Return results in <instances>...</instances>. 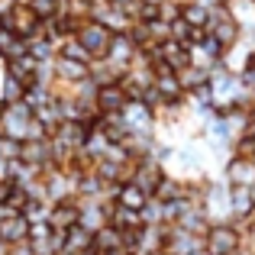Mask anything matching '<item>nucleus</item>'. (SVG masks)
I'll use <instances>...</instances> for the list:
<instances>
[{"label": "nucleus", "instance_id": "72a5a7b5", "mask_svg": "<svg viewBox=\"0 0 255 255\" xmlns=\"http://www.w3.org/2000/svg\"><path fill=\"white\" fill-rule=\"evenodd\" d=\"M23 94H26L23 81H16L10 75H0V104H16V100H23Z\"/></svg>", "mask_w": 255, "mask_h": 255}, {"label": "nucleus", "instance_id": "1a4fd4ad", "mask_svg": "<svg viewBox=\"0 0 255 255\" xmlns=\"http://www.w3.org/2000/svg\"><path fill=\"white\" fill-rule=\"evenodd\" d=\"M187 55H191V65H197V68H204V71H213L220 62H223V45L204 32L197 42L187 45Z\"/></svg>", "mask_w": 255, "mask_h": 255}, {"label": "nucleus", "instance_id": "9b49d317", "mask_svg": "<svg viewBox=\"0 0 255 255\" xmlns=\"http://www.w3.org/2000/svg\"><path fill=\"white\" fill-rule=\"evenodd\" d=\"M152 91H155L165 104H181V100H184V87H181V81H178V71L165 68V65H155Z\"/></svg>", "mask_w": 255, "mask_h": 255}, {"label": "nucleus", "instance_id": "0eeeda50", "mask_svg": "<svg viewBox=\"0 0 255 255\" xmlns=\"http://www.w3.org/2000/svg\"><path fill=\"white\" fill-rule=\"evenodd\" d=\"M75 36H78V42H81L94 58H104V52H107V45H110L113 32L107 29L104 23H97V19H84V23L78 26Z\"/></svg>", "mask_w": 255, "mask_h": 255}, {"label": "nucleus", "instance_id": "a19ab883", "mask_svg": "<svg viewBox=\"0 0 255 255\" xmlns=\"http://www.w3.org/2000/svg\"><path fill=\"white\" fill-rule=\"evenodd\" d=\"M78 255H97V252H94V249H84V252H78Z\"/></svg>", "mask_w": 255, "mask_h": 255}, {"label": "nucleus", "instance_id": "a18cd8bd", "mask_svg": "<svg viewBox=\"0 0 255 255\" xmlns=\"http://www.w3.org/2000/svg\"><path fill=\"white\" fill-rule=\"evenodd\" d=\"M0 23H3V13H0Z\"/></svg>", "mask_w": 255, "mask_h": 255}, {"label": "nucleus", "instance_id": "20e7f679", "mask_svg": "<svg viewBox=\"0 0 255 255\" xmlns=\"http://www.w3.org/2000/svg\"><path fill=\"white\" fill-rule=\"evenodd\" d=\"M204 32L217 39V42L223 45V52L233 49L236 42H243V26L233 19V13L226 10V6H217V10H210V19H207Z\"/></svg>", "mask_w": 255, "mask_h": 255}, {"label": "nucleus", "instance_id": "4be33fe9", "mask_svg": "<svg viewBox=\"0 0 255 255\" xmlns=\"http://www.w3.org/2000/svg\"><path fill=\"white\" fill-rule=\"evenodd\" d=\"M91 246H94V233L84 230L81 223H75L71 230L62 233V255H78V252L91 249Z\"/></svg>", "mask_w": 255, "mask_h": 255}, {"label": "nucleus", "instance_id": "2eb2a0df", "mask_svg": "<svg viewBox=\"0 0 255 255\" xmlns=\"http://www.w3.org/2000/svg\"><path fill=\"white\" fill-rule=\"evenodd\" d=\"M155 55H158V65L171 71H181L184 65H191V55H187V45L184 42H174V39H165V42L155 45Z\"/></svg>", "mask_w": 255, "mask_h": 255}, {"label": "nucleus", "instance_id": "f3484780", "mask_svg": "<svg viewBox=\"0 0 255 255\" xmlns=\"http://www.w3.org/2000/svg\"><path fill=\"white\" fill-rule=\"evenodd\" d=\"M19 158L26 165H36V168H49L52 165V139H29V142H19Z\"/></svg>", "mask_w": 255, "mask_h": 255}, {"label": "nucleus", "instance_id": "7ed1b4c3", "mask_svg": "<svg viewBox=\"0 0 255 255\" xmlns=\"http://www.w3.org/2000/svg\"><path fill=\"white\" fill-rule=\"evenodd\" d=\"M200 207H204V213H207V220H210V223L233 220V213H230V184H226L223 178H207Z\"/></svg>", "mask_w": 255, "mask_h": 255}, {"label": "nucleus", "instance_id": "473e14b6", "mask_svg": "<svg viewBox=\"0 0 255 255\" xmlns=\"http://www.w3.org/2000/svg\"><path fill=\"white\" fill-rule=\"evenodd\" d=\"M91 81L97 87L113 84V81H120V71L113 68L110 62H104V58H94V62H91Z\"/></svg>", "mask_w": 255, "mask_h": 255}, {"label": "nucleus", "instance_id": "4468645a", "mask_svg": "<svg viewBox=\"0 0 255 255\" xmlns=\"http://www.w3.org/2000/svg\"><path fill=\"white\" fill-rule=\"evenodd\" d=\"M78 197H65V200H55V204L49 207V223L55 233H65L71 230V226L78 223Z\"/></svg>", "mask_w": 255, "mask_h": 255}, {"label": "nucleus", "instance_id": "39448f33", "mask_svg": "<svg viewBox=\"0 0 255 255\" xmlns=\"http://www.w3.org/2000/svg\"><path fill=\"white\" fill-rule=\"evenodd\" d=\"M123 123L129 129V136H158V120L155 110L142 100H129L123 107Z\"/></svg>", "mask_w": 255, "mask_h": 255}, {"label": "nucleus", "instance_id": "a211bd4d", "mask_svg": "<svg viewBox=\"0 0 255 255\" xmlns=\"http://www.w3.org/2000/svg\"><path fill=\"white\" fill-rule=\"evenodd\" d=\"M29 236V220L23 213H3L0 217V239L6 246H16V243H26Z\"/></svg>", "mask_w": 255, "mask_h": 255}, {"label": "nucleus", "instance_id": "dca6fc26", "mask_svg": "<svg viewBox=\"0 0 255 255\" xmlns=\"http://www.w3.org/2000/svg\"><path fill=\"white\" fill-rule=\"evenodd\" d=\"M52 68H55V84H75V81L91 78V65H87V62H75V58L55 55Z\"/></svg>", "mask_w": 255, "mask_h": 255}, {"label": "nucleus", "instance_id": "ddd939ff", "mask_svg": "<svg viewBox=\"0 0 255 255\" xmlns=\"http://www.w3.org/2000/svg\"><path fill=\"white\" fill-rule=\"evenodd\" d=\"M126 104H129V97H126V91L120 87V81L97 87V94H94V107H97V113H123Z\"/></svg>", "mask_w": 255, "mask_h": 255}, {"label": "nucleus", "instance_id": "f257e3e1", "mask_svg": "<svg viewBox=\"0 0 255 255\" xmlns=\"http://www.w3.org/2000/svg\"><path fill=\"white\" fill-rule=\"evenodd\" d=\"M0 26H6L10 32H16L19 39H36V36H45V26H42V16H39L36 10H32L29 3H13L10 10L3 13V23Z\"/></svg>", "mask_w": 255, "mask_h": 255}, {"label": "nucleus", "instance_id": "58836bf2", "mask_svg": "<svg viewBox=\"0 0 255 255\" xmlns=\"http://www.w3.org/2000/svg\"><path fill=\"white\" fill-rule=\"evenodd\" d=\"M243 39H246V42H249V49L255 52V19H252L249 26H243Z\"/></svg>", "mask_w": 255, "mask_h": 255}, {"label": "nucleus", "instance_id": "ea45409f", "mask_svg": "<svg viewBox=\"0 0 255 255\" xmlns=\"http://www.w3.org/2000/svg\"><path fill=\"white\" fill-rule=\"evenodd\" d=\"M6 255H36V252L29 249V243H16V246H10V252H6Z\"/></svg>", "mask_w": 255, "mask_h": 255}, {"label": "nucleus", "instance_id": "aec40b11", "mask_svg": "<svg viewBox=\"0 0 255 255\" xmlns=\"http://www.w3.org/2000/svg\"><path fill=\"white\" fill-rule=\"evenodd\" d=\"M36 71H39V62L29 55V52H26V55H19V58H10V62H3V75H10V78H16V81H23L26 87L36 81Z\"/></svg>", "mask_w": 255, "mask_h": 255}, {"label": "nucleus", "instance_id": "5701e85b", "mask_svg": "<svg viewBox=\"0 0 255 255\" xmlns=\"http://www.w3.org/2000/svg\"><path fill=\"white\" fill-rule=\"evenodd\" d=\"M110 226H117L120 233H136V230H142V213L139 210H126V207H120V204H113L110 207Z\"/></svg>", "mask_w": 255, "mask_h": 255}, {"label": "nucleus", "instance_id": "4c0bfd02", "mask_svg": "<svg viewBox=\"0 0 255 255\" xmlns=\"http://www.w3.org/2000/svg\"><path fill=\"white\" fill-rule=\"evenodd\" d=\"M29 6L39 13V16H52V13H58V0H29Z\"/></svg>", "mask_w": 255, "mask_h": 255}, {"label": "nucleus", "instance_id": "cd10ccee", "mask_svg": "<svg viewBox=\"0 0 255 255\" xmlns=\"http://www.w3.org/2000/svg\"><path fill=\"white\" fill-rule=\"evenodd\" d=\"M152 197L162 200V204L184 197V178H178V174H168V171H165V178L158 181V187H155V194H152Z\"/></svg>", "mask_w": 255, "mask_h": 255}, {"label": "nucleus", "instance_id": "c85d7f7f", "mask_svg": "<svg viewBox=\"0 0 255 255\" xmlns=\"http://www.w3.org/2000/svg\"><path fill=\"white\" fill-rule=\"evenodd\" d=\"M181 19L191 23L194 29H204L210 19V6H204L200 0H181Z\"/></svg>", "mask_w": 255, "mask_h": 255}, {"label": "nucleus", "instance_id": "c756f323", "mask_svg": "<svg viewBox=\"0 0 255 255\" xmlns=\"http://www.w3.org/2000/svg\"><path fill=\"white\" fill-rule=\"evenodd\" d=\"M36 120H39V123L45 126V132H49V136H52V132L58 129V123H62V120H65V117H62V107H58V97H52L49 104L36 107Z\"/></svg>", "mask_w": 255, "mask_h": 255}, {"label": "nucleus", "instance_id": "f03ea898", "mask_svg": "<svg viewBox=\"0 0 255 255\" xmlns=\"http://www.w3.org/2000/svg\"><path fill=\"white\" fill-rule=\"evenodd\" d=\"M239 226L233 220H223V223H210L204 233V252L207 255H236L239 252Z\"/></svg>", "mask_w": 255, "mask_h": 255}, {"label": "nucleus", "instance_id": "79ce46f5", "mask_svg": "<svg viewBox=\"0 0 255 255\" xmlns=\"http://www.w3.org/2000/svg\"><path fill=\"white\" fill-rule=\"evenodd\" d=\"M145 3H165V0H145Z\"/></svg>", "mask_w": 255, "mask_h": 255}, {"label": "nucleus", "instance_id": "a878e982", "mask_svg": "<svg viewBox=\"0 0 255 255\" xmlns=\"http://www.w3.org/2000/svg\"><path fill=\"white\" fill-rule=\"evenodd\" d=\"M26 52H29L39 65H45V62H55L58 42H55V39H49V36H36V39H29V42H26Z\"/></svg>", "mask_w": 255, "mask_h": 255}, {"label": "nucleus", "instance_id": "7c9ffc66", "mask_svg": "<svg viewBox=\"0 0 255 255\" xmlns=\"http://www.w3.org/2000/svg\"><path fill=\"white\" fill-rule=\"evenodd\" d=\"M58 55H62V58H75V62H87V65L94 62V55L84 49L81 42H78V36H65V39H58Z\"/></svg>", "mask_w": 255, "mask_h": 255}, {"label": "nucleus", "instance_id": "e433bc0d", "mask_svg": "<svg viewBox=\"0 0 255 255\" xmlns=\"http://www.w3.org/2000/svg\"><path fill=\"white\" fill-rule=\"evenodd\" d=\"M52 223L49 220H39V223H29V236H26V243H42V239H52Z\"/></svg>", "mask_w": 255, "mask_h": 255}, {"label": "nucleus", "instance_id": "bb28decb", "mask_svg": "<svg viewBox=\"0 0 255 255\" xmlns=\"http://www.w3.org/2000/svg\"><path fill=\"white\" fill-rule=\"evenodd\" d=\"M26 55V39H19L16 32H10L6 26H0V62Z\"/></svg>", "mask_w": 255, "mask_h": 255}, {"label": "nucleus", "instance_id": "c9c22d12", "mask_svg": "<svg viewBox=\"0 0 255 255\" xmlns=\"http://www.w3.org/2000/svg\"><path fill=\"white\" fill-rule=\"evenodd\" d=\"M49 200H29V204L23 207V217L29 220V223H39V220H49Z\"/></svg>", "mask_w": 255, "mask_h": 255}, {"label": "nucleus", "instance_id": "6ab92c4d", "mask_svg": "<svg viewBox=\"0 0 255 255\" xmlns=\"http://www.w3.org/2000/svg\"><path fill=\"white\" fill-rule=\"evenodd\" d=\"M230 213H233V220H255L252 187H230Z\"/></svg>", "mask_w": 255, "mask_h": 255}, {"label": "nucleus", "instance_id": "6e6552de", "mask_svg": "<svg viewBox=\"0 0 255 255\" xmlns=\"http://www.w3.org/2000/svg\"><path fill=\"white\" fill-rule=\"evenodd\" d=\"M136 55H139V49H136V42L129 39V32H113L110 45H107V52H104V62H110L113 68L123 75V71L136 62Z\"/></svg>", "mask_w": 255, "mask_h": 255}, {"label": "nucleus", "instance_id": "9d476101", "mask_svg": "<svg viewBox=\"0 0 255 255\" xmlns=\"http://www.w3.org/2000/svg\"><path fill=\"white\" fill-rule=\"evenodd\" d=\"M223 181L230 187H255V158L230 155L223 162Z\"/></svg>", "mask_w": 255, "mask_h": 255}, {"label": "nucleus", "instance_id": "412c9836", "mask_svg": "<svg viewBox=\"0 0 255 255\" xmlns=\"http://www.w3.org/2000/svg\"><path fill=\"white\" fill-rule=\"evenodd\" d=\"M113 204L126 207V210H142V207L149 204V194H145L136 181H123V184L117 187V194H113Z\"/></svg>", "mask_w": 255, "mask_h": 255}, {"label": "nucleus", "instance_id": "b1692460", "mask_svg": "<svg viewBox=\"0 0 255 255\" xmlns=\"http://www.w3.org/2000/svg\"><path fill=\"white\" fill-rule=\"evenodd\" d=\"M123 246H126L123 243V233H120L117 226L107 223V226H100V230L94 233V246H91V249L97 252V255H104V252H113V249H123Z\"/></svg>", "mask_w": 255, "mask_h": 255}, {"label": "nucleus", "instance_id": "423d86ee", "mask_svg": "<svg viewBox=\"0 0 255 255\" xmlns=\"http://www.w3.org/2000/svg\"><path fill=\"white\" fill-rule=\"evenodd\" d=\"M162 249L168 255H194V252H204V236H197V233L191 230H181V226L168 223L165 226V243Z\"/></svg>", "mask_w": 255, "mask_h": 255}, {"label": "nucleus", "instance_id": "c03bdc74", "mask_svg": "<svg viewBox=\"0 0 255 255\" xmlns=\"http://www.w3.org/2000/svg\"><path fill=\"white\" fill-rule=\"evenodd\" d=\"M194 255H207V252H194Z\"/></svg>", "mask_w": 255, "mask_h": 255}, {"label": "nucleus", "instance_id": "49530a36", "mask_svg": "<svg viewBox=\"0 0 255 255\" xmlns=\"http://www.w3.org/2000/svg\"><path fill=\"white\" fill-rule=\"evenodd\" d=\"M236 255H239V252H236Z\"/></svg>", "mask_w": 255, "mask_h": 255}, {"label": "nucleus", "instance_id": "37998d69", "mask_svg": "<svg viewBox=\"0 0 255 255\" xmlns=\"http://www.w3.org/2000/svg\"><path fill=\"white\" fill-rule=\"evenodd\" d=\"M3 213H6V210H3V207H0V217H3Z\"/></svg>", "mask_w": 255, "mask_h": 255}, {"label": "nucleus", "instance_id": "2f4dec72", "mask_svg": "<svg viewBox=\"0 0 255 255\" xmlns=\"http://www.w3.org/2000/svg\"><path fill=\"white\" fill-rule=\"evenodd\" d=\"M178 81H181V87H184V97H187L194 87H200V84L210 81V71L197 68V65H184V68L178 71Z\"/></svg>", "mask_w": 255, "mask_h": 255}, {"label": "nucleus", "instance_id": "f704fd0d", "mask_svg": "<svg viewBox=\"0 0 255 255\" xmlns=\"http://www.w3.org/2000/svg\"><path fill=\"white\" fill-rule=\"evenodd\" d=\"M223 6L233 13V19H236L239 26H249L255 19V0H226Z\"/></svg>", "mask_w": 255, "mask_h": 255}, {"label": "nucleus", "instance_id": "f8f14e48", "mask_svg": "<svg viewBox=\"0 0 255 255\" xmlns=\"http://www.w3.org/2000/svg\"><path fill=\"white\" fill-rule=\"evenodd\" d=\"M165 178V165L158 162V158H152V155H142V158H136V171H132V181H136L139 187H142L145 194H155V187H158V181Z\"/></svg>", "mask_w": 255, "mask_h": 255}, {"label": "nucleus", "instance_id": "393cba45", "mask_svg": "<svg viewBox=\"0 0 255 255\" xmlns=\"http://www.w3.org/2000/svg\"><path fill=\"white\" fill-rule=\"evenodd\" d=\"M94 10H97L94 0H58V13L68 16V19H75L78 26H81L84 19H94Z\"/></svg>", "mask_w": 255, "mask_h": 255}]
</instances>
